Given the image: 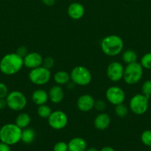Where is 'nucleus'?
<instances>
[{
  "instance_id": "f257e3e1",
  "label": "nucleus",
  "mask_w": 151,
  "mask_h": 151,
  "mask_svg": "<svg viewBox=\"0 0 151 151\" xmlns=\"http://www.w3.org/2000/svg\"><path fill=\"white\" fill-rule=\"evenodd\" d=\"M23 66V58L16 52L6 54L0 60V71L5 75H15L20 72Z\"/></svg>"
},
{
  "instance_id": "f03ea898",
  "label": "nucleus",
  "mask_w": 151,
  "mask_h": 151,
  "mask_svg": "<svg viewBox=\"0 0 151 151\" xmlns=\"http://www.w3.org/2000/svg\"><path fill=\"white\" fill-rule=\"evenodd\" d=\"M101 49L104 54L109 57H115L121 54L124 49V41L117 35L105 36L101 41Z\"/></svg>"
},
{
  "instance_id": "7ed1b4c3",
  "label": "nucleus",
  "mask_w": 151,
  "mask_h": 151,
  "mask_svg": "<svg viewBox=\"0 0 151 151\" xmlns=\"http://www.w3.org/2000/svg\"><path fill=\"white\" fill-rule=\"evenodd\" d=\"M22 129L15 123H7L0 128V141L8 145H14L21 141Z\"/></svg>"
},
{
  "instance_id": "20e7f679",
  "label": "nucleus",
  "mask_w": 151,
  "mask_h": 151,
  "mask_svg": "<svg viewBox=\"0 0 151 151\" xmlns=\"http://www.w3.org/2000/svg\"><path fill=\"white\" fill-rule=\"evenodd\" d=\"M143 76V67L137 61L129 63L124 67L123 80L128 85L138 83Z\"/></svg>"
},
{
  "instance_id": "39448f33",
  "label": "nucleus",
  "mask_w": 151,
  "mask_h": 151,
  "mask_svg": "<svg viewBox=\"0 0 151 151\" xmlns=\"http://www.w3.org/2000/svg\"><path fill=\"white\" fill-rule=\"evenodd\" d=\"M70 81L75 85L85 86L91 83L93 76L90 71L83 66H77L71 70Z\"/></svg>"
},
{
  "instance_id": "423d86ee",
  "label": "nucleus",
  "mask_w": 151,
  "mask_h": 151,
  "mask_svg": "<svg viewBox=\"0 0 151 151\" xmlns=\"http://www.w3.org/2000/svg\"><path fill=\"white\" fill-rule=\"evenodd\" d=\"M5 100L7 107L13 111L24 110L28 103L26 96L20 91H12L9 92Z\"/></svg>"
},
{
  "instance_id": "0eeeda50",
  "label": "nucleus",
  "mask_w": 151,
  "mask_h": 151,
  "mask_svg": "<svg viewBox=\"0 0 151 151\" xmlns=\"http://www.w3.org/2000/svg\"><path fill=\"white\" fill-rule=\"evenodd\" d=\"M28 78L33 84L36 86H44L50 81L51 78L50 69L43 66L30 69L28 74Z\"/></svg>"
},
{
  "instance_id": "6e6552de",
  "label": "nucleus",
  "mask_w": 151,
  "mask_h": 151,
  "mask_svg": "<svg viewBox=\"0 0 151 151\" xmlns=\"http://www.w3.org/2000/svg\"><path fill=\"white\" fill-rule=\"evenodd\" d=\"M130 111L136 115L146 113L149 107V98L143 94H137L131 97L129 103Z\"/></svg>"
},
{
  "instance_id": "1a4fd4ad",
  "label": "nucleus",
  "mask_w": 151,
  "mask_h": 151,
  "mask_svg": "<svg viewBox=\"0 0 151 151\" xmlns=\"http://www.w3.org/2000/svg\"><path fill=\"white\" fill-rule=\"evenodd\" d=\"M47 122L52 129L60 131L64 129L68 125V116L63 111H53L50 116L47 118Z\"/></svg>"
},
{
  "instance_id": "9d476101",
  "label": "nucleus",
  "mask_w": 151,
  "mask_h": 151,
  "mask_svg": "<svg viewBox=\"0 0 151 151\" xmlns=\"http://www.w3.org/2000/svg\"><path fill=\"white\" fill-rule=\"evenodd\" d=\"M105 97L107 100L113 106L121 104L125 100V93L119 86H113L109 87L105 92Z\"/></svg>"
},
{
  "instance_id": "9b49d317",
  "label": "nucleus",
  "mask_w": 151,
  "mask_h": 151,
  "mask_svg": "<svg viewBox=\"0 0 151 151\" xmlns=\"http://www.w3.org/2000/svg\"><path fill=\"white\" fill-rule=\"evenodd\" d=\"M124 67L122 63L118 61H113L107 68V76L110 81L116 83L123 79Z\"/></svg>"
},
{
  "instance_id": "f8f14e48",
  "label": "nucleus",
  "mask_w": 151,
  "mask_h": 151,
  "mask_svg": "<svg viewBox=\"0 0 151 151\" xmlns=\"http://www.w3.org/2000/svg\"><path fill=\"white\" fill-rule=\"evenodd\" d=\"M24 66L30 69L42 66L43 57L37 52H30L23 58Z\"/></svg>"
},
{
  "instance_id": "ddd939ff",
  "label": "nucleus",
  "mask_w": 151,
  "mask_h": 151,
  "mask_svg": "<svg viewBox=\"0 0 151 151\" xmlns=\"http://www.w3.org/2000/svg\"><path fill=\"white\" fill-rule=\"evenodd\" d=\"M95 101L90 94H82L78 98L76 102L77 109L81 112H89L94 109Z\"/></svg>"
},
{
  "instance_id": "4468645a",
  "label": "nucleus",
  "mask_w": 151,
  "mask_h": 151,
  "mask_svg": "<svg viewBox=\"0 0 151 151\" xmlns=\"http://www.w3.org/2000/svg\"><path fill=\"white\" fill-rule=\"evenodd\" d=\"M68 15L70 19L73 20H79L84 16L85 9L83 4L79 2H73L68 6Z\"/></svg>"
},
{
  "instance_id": "2eb2a0df",
  "label": "nucleus",
  "mask_w": 151,
  "mask_h": 151,
  "mask_svg": "<svg viewBox=\"0 0 151 151\" xmlns=\"http://www.w3.org/2000/svg\"><path fill=\"white\" fill-rule=\"evenodd\" d=\"M111 123V118L108 114L105 112H100L94 119L95 128L99 131H105L108 127L110 126Z\"/></svg>"
},
{
  "instance_id": "dca6fc26",
  "label": "nucleus",
  "mask_w": 151,
  "mask_h": 151,
  "mask_svg": "<svg viewBox=\"0 0 151 151\" xmlns=\"http://www.w3.org/2000/svg\"><path fill=\"white\" fill-rule=\"evenodd\" d=\"M49 100L52 103L54 104H59L62 100H64L65 97V91H64L63 88L59 85L53 86L50 88L48 91Z\"/></svg>"
},
{
  "instance_id": "f3484780",
  "label": "nucleus",
  "mask_w": 151,
  "mask_h": 151,
  "mask_svg": "<svg viewBox=\"0 0 151 151\" xmlns=\"http://www.w3.org/2000/svg\"><path fill=\"white\" fill-rule=\"evenodd\" d=\"M31 99L33 102L34 104L37 106H41V105L46 104L49 100L48 92L42 88H38L33 91Z\"/></svg>"
},
{
  "instance_id": "a211bd4d",
  "label": "nucleus",
  "mask_w": 151,
  "mask_h": 151,
  "mask_svg": "<svg viewBox=\"0 0 151 151\" xmlns=\"http://www.w3.org/2000/svg\"><path fill=\"white\" fill-rule=\"evenodd\" d=\"M68 151H85L87 148V143L81 137H74L68 143Z\"/></svg>"
},
{
  "instance_id": "6ab92c4d",
  "label": "nucleus",
  "mask_w": 151,
  "mask_h": 151,
  "mask_svg": "<svg viewBox=\"0 0 151 151\" xmlns=\"http://www.w3.org/2000/svg\"><path fill=\"white\" fill-rule=\"evenodd\" d=\"M53 80L57 85H66L70 81V75L65 71H58L53 75Z\"/></svg>"
},
{
  "instance_id": "aec40b11",
  "label": "nucleus",
  "mask_w": 151,
  "mask_h": 151,
  "mask_svg": "<svg viewBox=\"0 0 151 151\" xmlns=\"http://www.w3.org/2000/svg\"><path fill=\"white\" fill-rule=\"evenodd\" d=\"M31 122L30 116L28 113L22 112L17 115L15 119V124L21 129H24L29 126Z\"/></svg>"
},
{
  "instance_id": "412c9836",
  "label": "nucleus",
  "mask_w": 151,
  "mask_h": 151,
  "mask_svg": "<svg viewBox=\"0 0 151 151\" xmlns=\"http://www.w3.org/2000/svg\"><path fill=\"white\" fill-rule=\"evenodd\" d=\"M36 138V132L32 128H28L22 129V137H21V141L25 144H31L35 140Z\"/></svg>"
},
{
  "instance_id": "4be33fe9",
  "label": "nucleus",
  "mask_w": 151,
  "mask_h": 151,
  "mask_svg": "<svg viewBox=\"0 0 151 151\" xmlns=\"http://www.w3.org/2000/svg\"><path fill=\"white\" fill-rule=\"evenodd\" d=\"M137 58V54L133 50H127L123 52L122 54H121V59H122L123 62L125 63L126 64L136 62Z\"/></svg>"
},
{
  "instance_id": "5701e85b",
  "label": "nucleus",
  "mask_w": 151,
  "mask_h": 151,
  "mask_svg": "<svg viewBox=\"0 0 151 151\" xmlns=\"http://www.w3.org/2000/svg\"><path fill=\"white\" fill-rule=\"evenodd\" d=\"M52 109L47 105L44 104L38 106L37 109V114L41 119H47L50 116V115L52 113Z\"/></svg>"
},
{
  "instance_id": "b1692460",
  "label": "nucleus",
  "mask_w": 151,
  "mask_h": 151,
  "mask_svg": "<svg viewBox=\"0 0 151 151\" xmlns=\"http://www.w3.org/2000/svg\"><path fill=\"white\" fill-rule=\"evenodd\" d=\"M128 108L126 105L124 104V103L115 106V109H114L115 115L119 118L126 117L128 114Z\"/></svg>"
},
{
  "instance_id": "393cba45",
  "label": "nucleus",
  "mask_w": 151,
  "mask_h": 151,
  "mask_svg": "<svg viewBox=\"0 0 151 151\" xmlns=\"http://www.w3.org/2000/svg\"><path fill=\"white\" fill-rule=\"evenodd\" d=\"M141 65L143 69H151V52L146 53L141 58Z\"/></svg>"
},
{
  "instance_id": "a878e982",
  "label": "nucleus",
  "mask_w": 151,
  "mask_h": 151,
  "mask_svg": "<svg viewBox=\"0 0 151 151\" xmlns=\"http://www.w3.org/2000/svg\"><path fill=\"white\" fill-rule=\"evenodd\" d=\"M141 141L144 145L151 147V131L146 130L143 131L141 135Z\"/></svg>"
},
{
  "instance_id": "bb28decb",
  "label": "nucleus",
  "mask_w": 151,
  "mask_h": 151,
  "mask_svg": "<svg viewBox=\"0 0 151 151\" xmlns=\"http://www.w3.org/2000/svg\"><path fill=\"white\" fill-rule=\"evenodd\" d=\"M142 92L147 98L151 97V80H147L144 82L142 86Z\"/></svg>"
},
{
  "instance_id": "cd10ccee",
  "label": "nucleus",
  "mask_w": 151,
  "mask_h": 151,
  "mask_svg": "<svg viewBox=\"0 0 151 151\" xmlns=\"http://www.w3.org/2000/svg\"><path fill=\"white\" fill-rule=\"evenodd\" d=\"M55 64V60L50 56H47V57L43 58V62H42V66L44 67L47 68L48 69H51L54 66Z\"/></svg>"
},
{
  "instance_id": "c85d7f7f",
  "label": "nucleus",
  "mask_w": 151,
  "mask_h": 151,
  "mask_svg": "<svg viewBox=\"0 0 151 151\" xmlns=\"http://www.w3.org/2000/svg\"><path fill=\"white\" fill-rule=\"evenodd\" d=\"M53 151H68V145L65 142H58L53 146Z\"/></svg>"
},
{
  "instance_id": "c756f323",
  "label": "nucleus",
  "mask_w": 151,
  "mask_h": 151,
  "mask_svg": "<svg viewBox=\"0 0 151 151\" xmlns=\"http://www.w3.org/2000/svg\"><path fill=\"white\" fill-rule=\"evenodd\" d=\"M107 105L104 100H99L95 101V105H94V109L96 111L99 112H104V111L106 109Z\"/></svg>"
},
{
  "instance_id": "7c9ffc66",
  "label": "nucleus",
  "mask_w": 151,
  "mask_h": 151,
  "mask_svg": "<svg viewBox=\"0 0 151 151\" xmlns=\"http://www.w3.org/2000/svg\"><path fill=\"white\" fill-rule=\"evenodd\" d=\"M9 91L7 86L0 82V99H5Z\"/></svg>"
},
{
  "instance_id": "2f4dec72",
  "label": "nucleus",
  "mask_w": 151,
  "mask_h": 151,
  "mask_svg": "<svg viewBox=\"0 0 151 151\" xmlns=\"http://www.w3.org/2000/svg\"><path fill=\"white\" fill-rule=\"evenodd\" d=\"M16 53L23 58L28 53V50L25 46H20V47H19L17 48Z\"/></svg>"
},
{
  "instance_id": "473e14b6",
  "label": "nucleus",
  "mask_w": 151,
  "mask_h": 151,
  "mask_svg": "<svg viewBox=\"0 0 151 151\" xmlns=\"http://www.w3.org/2000/svg\"><path fill=\"white\" fill-rule=\"evenodd\" d=\"M0 151H11L10 146L0 141Z\"/></svg>"
},
{
  "instance_id": "72a5a7b5",
  "label": "nucleus",
  "mask_w": 151,
  "mask_h": 151,
  "mask_svg": "<svg viewBox=\"0 0 151 151\" xmlns=\"http://www.w3.org/2000/svg\"><path fill=\"white\" fill-rule=\"evenodd\" d=\"M41 2L46 6H48V7H51L53 6L56 3V0H41Z\"/></svg>"
},
{
  "instance_id": "f704fd0d",
  "label": "nucleus",
  "mask_w": 151,
  "mask_h": 151,
  "mask_svg": "<svg viewBox=\"0 0 151 151\" xmlns=\"http://www.w3.org/2000/svg\"><path fill=\"white\" fill-rule=\"evenodd\" d=\"M7 107V103L5 99H0V111L3 110Z\"/></svg>"
},
{
  "instance_id": "c9c22d12",
  "label": "nucleus",
  "mask_w": 151,
  "mask_h": 151,
  "mask_svg": "<svg viewBox=\"0 0 151 151\" xmlns=\"http://www.w3.org/2000/svg\"><path fill=\"white\" fill-rule=\"evenodd\" d=\"M100 151H115V150L113 147H110V146H105V147H102Z\"/></svg>"
},
{
  "instance_id": "e433bc0d",
  "label": "nucleus",
  "mask_w": 151,
  "mask_h": 151,
  "mask_svg": "<svg viewBox=\"0 0 151 151\" xmlns=\"http://www.w3.org/2000/svg\"><path fill=\"white\" fill-rule=\"evenodd\" d=\"M85 151H99L96 147H89V148L86 149Z\"/></svg>"
},
{
  "instance_id": "4c0bfd02",
  "label": "nucleus",
  "mask_w": 151,
  "mask_h": 151,
  "mask_svg": "<svg viewBox=\"0 0 151 151\" xmlns=\"http://www.w3.org/2000/svg\"><path fill=\"white\" fill-rule=\"evenodd\" d=\"M134 1H139V0H134Z\"/></svg>"
}]
</instances>
